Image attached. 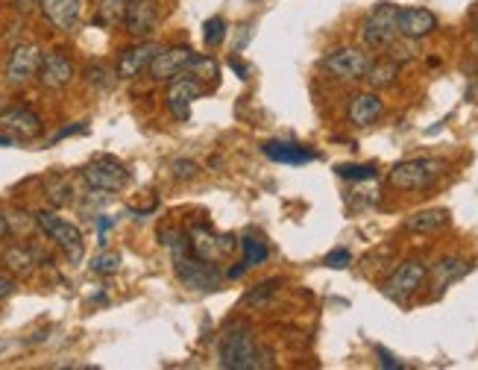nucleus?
I'll return each instance as SVG.
<instances>
[{"instance_id": "nucleus-35", "label": "nucleus", "mask_w": 478, "mask_h": 370, "mask_svg": "<svg viewBox=\"0 0 478 370\" xmlns=\"http://www.w3.org/2000/svg\"><path fill=\"white\" fill-rule=\"evenodd\" d=\"M276 288H279V282H261V285H256V291H252L250 294V297H247V303L250 305H261L264 300H268L270 297V294H276Z\"/></svg>"}, {"instance_id": "nucleus-18", "label": "nucleus", "mask_w": 478, "mask_h": 370, "mask_svg": "<svg viewBox=\"0 0 478 370\" xmlns=\"http://www.w3.org/2000/svg\"><path fill=\"white\" fill-rule=\"evenodd\" d=\"M158 50H162V47H158L156 41H147V39L141 41V45L126 47V50L121 53V59H118V77H121V80H135L138 73H141L147 65H150Z\"/></svg>"}, {"instance_id": "nucleus-22", "label": "nucleus", "mask_w": 478, "mask_h": 370, "mask_svg": "<svg viewBox=\"0 0 478 370\" xmlns=\"http://www.w3.org/2000/svg\"><path fill=\"white\" fill-rule=\"evenodd\" d=\"M470 271V264H466L464 259H443V262H438L434 264V271H431V280H434V291H443L446 285H452L455 280H461L464 273Z\"/></svg>"}, {"instance_id": "nucleus-6", "label": "nucleus", "mask_w": 478, "mask_h": 370, "mask_svg": "<svg viewBox=\"0 0 478 370\" xmlns=\"http://www.w3.org/2000/svg\"><path fill=\"white\" fill-rule=\"evenodd\" d=\"M397 15H399L397 4H376L370 9V15L364 18V24H361V41H364L370 50L390 47L399 36Z\"/></svg>"}, {"instance_id": "nucleus-20", "label": "nucleus", "mask_w": 478, "mask_h": 370, "mask_svg": "<svg viewBox=\"0 0 478 370\" xmlns=\"http://www.w3.org/2000/svg\"><path fill=\"white\" fill-rule=\"evenodd\" d=\"M261 153L270 159V162H282V165H305L314 162V153L305 151L303 144L294 142H268L261 147Z\"/></svg>"}, {"instance_id": "nucleus-26", "label": "nucleus", "mask_w": 478, "mask_h": 370, "mask_svg": "<svg viewBox=\"0 0 478 370\" xmlns=\"http://www.w3.org/2000/svg\"><path fill=\"white\" fill-rule=\"evenodd\" d=\"M241 250H243V262L250 264V268H259L261 262H268V256H270V250H268V245L259 238V236H247L241 241Z\"/></svg>"}, {"instance_id": "nucleus-4", "label": "nucleus", "mask_w": 478, "mask_h": 370, "mask_svg": "<svg viewBox=\"0 0 478 370\" xmlns=\"http://www.w3.org/2000/svg\"><path fill=\"white\" fill-rule=\"evenodd\" d=\"M36 224L53 241V245L65 253L68 262H73V264L82 262V253H86V241H82V229L77 224H71V220L59 218L56 211H38Z\"/></svg>"}, {"instance_id": "nucleus-9", "label": "nucleus", "mask_w": 478, "mask_h": 370, "mask_svg": "<svg viewBox=\"0 0 478 370\" xmlns=\"http://www.w3.org/2000/svg\"><path fill=\"white\" fill-rule=\"evenodd\" d=\"M45 53L38 50V45H18L13 47L4 68V80L9 89H24L27 82H33L38 77V65Z\"/></svg>"}, {"instance_id": "nucleus-32", "label": "nucleus", "mask_w": 478, "mask_h": 370, "mask_svg": "<svg viewBox=\"0 0 478 370\" xmlns=\"http://www.w3.org/2000/svg\"><path fill=\"white\" fill-rule=\"evenodd\" d=\"M56 188L53 185H47V197H50V203L53 206H68L71 200H73V192H71V185H68V179H62V176H56Z\"/></svg>"}, {"instance_id": "nucleus-29", "label": "nucleus", "mask_w": 478, "mask_h": 370, "mask_svg": "<svg viewBox=\"0 0 478 370\" xmlns=\"http://www.w3.org/2000/svg\"><path fill=\"white\" fill-rule=\"evenodd\" d=\"M188 71H197L200 73V82H203V80H211V82H218V65H215V59H211V56H197V53H194V59H191V65H188Z\"/></svg>"}, {"instance_id": "nucleus-15", "label": "nucleus", "mask_w": 478, "mask_h": 370, "mask_svg": "<svg viewBox=\"0 0 478 370\" xmlns=\"http://www.w3.org/2000/svg\"><path fill=\"white\" fill-rule=\"evenodd\" d=\"M397 30H399V36H402V39H408V41L426 39V36L434 33V30H438V15H434L431 9H423V6L399 9V15H397Z\"/></svg>"}, {"instance_id": "nucleus-36", "label": "nucleus", "mask_w": 478, "mask_h": 370, "mask_svg": "<svg viewBox=\"0 0 478 370\" xmlns=\"http://www.w3.org/2000/svg\"><path fill=\"white\" fill-rule=\"evenodd\" d=\"M13 291H15V280L6 277V273H0V300H6Z\"/></svg>"}, {"instance_id": "nucleus-10", "label": "nucleus", "mask_w": 478, "mask_h": 370, "mask_svg": "<svg viewBox=\"0 0 478 370\" xmlns=\"http://www.w3.org/2000/svg\"><path fill=\"white\" fill-rule=\"evenodd\" d=\"M370 65H373V59L367 56L361 47H341V50H332L329 56L323 59V68L332 73L337 80H346V82H358L367 77Z\"/></svg>"}, {"instance_id": "nucleus-8", "label": "nucleus", "mask_w": 478, "mask_h": 370, "mask_svg": "<svg viewBox=\"0 0 478 370\" xmlns=\"http://www.w3.org/2000/svg\"><path fill=\"white\" fill-rule=\"evenodd\" d=\"M188 245L194 250V256L220 264L229 253H235L238 241L232 236H220V232H215L209 224H194L188 229Z\"/></svg>"}, {"instance_id": "nucleus-13", "label": "nucleus", "mask_w": 478, "mask_h": 370, "mask_svg": "<svg viewBox=\"0 0 478 370\" xmlns=\"http://www.w3.org/2000/svg\"><path fill=\"white\" fill-rule=\"evenodd\" d=\"M73 80V62L68 59V53L62 50H50L41 56L38 65V82L47 91H62L65 86H71Z\"/></svg>"}, {"instance_id": "nucleus-14", "label": "nucleus", "mask_w": 478, "mask_h": 370, "mask_svg": "<svg viewBox=\"0 0 478 370\" xmlns=\"http://www.w3.org/2000/svg\"><path fill=\"white\" fill-rule=\"evenodd\" d=\"M0 126L15 142H33L41 135V118L33 109H27V106H13V109L0 112Z\"/></svg>"}, {"instance_id": "nucleus-7", "label": "nucleus", "mask_w": 478, "mask_h": 370, "mask_svg": "<svg viewBox=\"0 0 478 370\" xmlns=\"http://www.w3.org/2000/svg\"><path fill=\"white\" fill-rule=\"evenodd\" d=\"M426 277H429L426 264H423L420 259H408L390 273L381 291H385V297H390L393 303H408L414 294L420 291V285L426 282Z\"/></svg>"}, {"instance_id": "nucleus-1", "label": "nucleus", "mask_w": 478, "mask_h": 370, "mask_svg": "<svg viewBox=\"0 0 478 370\" xmlns=\"http://www.w3.org/2000/svg\"><path fill=\"white\" fill-rule=\"evenodd\" d=\"M162 245L174 253V271H176L179 282H183L188 291H218L220 288L223 271L215 262H206V259L194 256L185 232L162 229Z\"/></svg>"}, {"instance_id": "nucleus-19", "label": "nucleus", "mask_w": 478, "mask_h": 370, "mask_svg": "<svg viewBox=\"0 0 478 370\" xmlns=\"http://www.w3.org/2000/svg\"><path fill=\"white\" fill-rule=\"evenodd\" d=\"M381 115H385V103H381L376 91L358 94V98H353V103H349V124L353 126H370V124H376Z\"/></svg>"}, {"instance_id": "nucleus-34", "label": "nucleus", "mask_w": 478, "mask_h": 370, "mask_svg": "<svg viewBox=\"0 0 478 370\" xmlns=\"http://www.w3.org/2000/svg\"><path fill=\"white\" fill-rule=\"evenodd\" d=\"M349 262H353V253H349V250H344V247L332 250V253H329V256L323 259V264H326V268H335V271L349 268Z\"/></svg>"}, {"instance_id": "nucleus-17", "label": "nucleus", "mask_w": 478, "mask_h": 370, "mask_svg": "<svg viewBox=\"0 0 478 370\" xmlns=\"http://www.w3.org/2000/svg\"><path fill=\"white\" fill-rule=\"evenodd\" d=\"M41 15L62 33H71L82 18V0H38Z\"/></svg>"}, {"instance_id": "nucleus-25", "label": "nucleus", "mask_w": 478, "mask_h": 370, "mask_svg": "<svg viewBox=\"0 0 478 370\" xmlns=\"http://www.w3.org/2000/svg\"><path fill=\"white\" fill-rule=\"evenodd\" d=\"M397 77H399V65H397V62L385 59V62H373L364 80L373 89H388V86H393V82H397Z\"/></svg>"}, {"instance_id": "nucleus-37", "label": "nucleus", "mask_w": 478, "mask_h": 370, "mask_svg": "<svg viewBox=\"0 0 478 370\" xmlns=\"http://www.w3.org/2000/svg\"><path fill=\"white\" fill-rule=\"evenodd\" d=\"M73 133H86V124H73V126H68V130H59L56 135H53V142H50V144H56V142H62V139H68V135H73Z\"/></svg>"}, {"instance_id": "nucleus-44", "label": "nucleus", "mask_w": 478, "mask_h": 370, "mask_svg": "<svg viewBox=\"0 0 478 370\" xmlns=\"http://www.w3.org/2000/svg\"><path fill=\"white\" fill-rule=\"evenodd\" d=\"M0 112H4V98H0Z\"/></svg>"}, {"instance_id": "nucleus-28", "label": "nucleus", "mask_w": 478, "mask_h": 370, "mask_svg": "<svg viewBox=\"0 0 478 370\" xmlns=\"http://www.w3.org/2000/svg\"><path fill=\"white\" fill-rule=\"evenodd\" d=\"M337 176H344V179H376L379 176V168L376 165H353V162H344V165H337L335 168Z\"/></svg>"}, {"instance_id": "nucleus-24", "label": "nucleus", "mask_w": 478, "mask_h": 370, "mask_svg": "<svg viewBox=\"0 0 478 370\" xmlns=\"http://www.w3.org/2000/svg\"><path fill=\"white\" fill-rule=\"evenodd\" d=\"M132 4H135V0H103L100 9H98V18H94V21H98L100 27H109V30L121 27L126 9H130Z\"/></svg>"}, {"instance_id": "nucleus-41", "label": "nucleus", "mask_w": 478, "mask_h": 370, "mask_svg": "<svg viewBox=\"0 0 478 370\" xmlns=\"http://www.w3.org/2000/svg\"><path fill=\"white\" fill-rule=\"evenodd\" d=\"M15 139H13V135H0V147H9V144H13Z\"/></svg>"}, {"instance_id": "nucleus-12", "label": "nucleus", "mask_w": 478, "mask_h": 370, "mask_svg": "<svg viewBox=\"0 0 478 370\" xmlns=\"http://www.w3.org/2000/svg\"><path fill=\"white\" fill-rule=\"evenodd\" d=\"M191 59H194V50L191 47H162L153 56L150 65H147V71H150L153 82H171L174 77L188 71Z\"/></svg>"}, {"instance_id": "nucleus-16", "label": "nucleus", "mask_w": 478, "mask_h": 370, "mask_svg": "<svg viewBox=\"0 0 478 370\" xmlns=\"http://www.w3.org/2000/svg\"><path fill=\"white\" fill-rule=\"evenodd\" d=\"M158 24V4L156 0H135L124 15V30L135 39H150Z\"/></svg>"}, {"instance_id": "nucleus-38", "label": "nucleus", "mask_w": 478, "mask_h": 370, "mask_svg": "<svg viewBox=\"0 0 478 370\" xmlns=\"http://www.w3.org/2000/svg\"><path fill=\"white\" fill-rule=\"evenodd\" d=\"M109 229H112V218H100V224H98V238H100V247H106V238H109Z\"/></svg>"}, {"instance_id": "nucleus-2", "label": "nucleus", "mask_w": 478, "mask_h": 370, "mask_svg": "<svg viewBox=\"0 0 478 370\" xmlns=\"http://www.w3.org/2000/svg\"><path fill=\"white\" fill-rule=\"evenodd\" d=\"M270 365H273V356L264 350V347H259L250 326L238 323L223 335L220 367H226V370H259V367H270Z\"/></svg>"}, {"instance_id": "nucleus-21", "label": "nucleus", "mask_w": 478, "mask_h": 370, "mask_svg": "<svg viewBox=\"0 0 478 370\" xmlns=\"http://www.w3.org/2000/svg\"><path fill=\"white\" fill-rule=\"evenodd\" d=\"M4 264L15 277H30V273L36 271V256H33V250L24 245H9L4 250Z\"/></svg>"}, {"instance_id": "nucleus-30", "label": "nucleus", "mask_w": 478, "mask_h": 370, "mask_svg": "<svg viewBox=\"0 0 478 370\" xmlns=\"http://www.w3.org/2000/svg\"><path fill=\"white\" fill-rule=\"evenodd\" d=\"M118 268H121L118 253H100V256L91 262V271L98 273V277H112V273H118Z\"/></svg>"}, {"instance_id": "nucleus-31", "label": "nucleus", "mask_w": 478, "mask_h": 370, "mask_svg": "<svg viewBox=\"0 0 478 370\" xmlns=\"http://www.w3.org/2000/svg\"><path fill=\"white\" fill-rule=\"evenodd\" d=\"M203 39L209 47H218L223 39H226V21L223 18H209L203 24Z\"/></svg>"}, {"instance_id": "nucleus-27", "label": "nucleus", "mask_w": 478, "mask_h": 370, "mask_svg": "<svg viewBox=\"0 0 478 370\" xmlns=\"http://www.w3.org/2000/svg\"><path fill=\"white\" fill-rule=\"evenodd\" d=\"M82 77H86L89 86L100 89V91H109L112 89V73H109V68L103 65V62H91V65L82 71Z\"/></svg>"}, {"instance_id": "nucleus-33", "label": "nucleus", "mask_w": 478, "mask_h": 370, "mask_svg": "<svg viewBox=\"0 0 478 370\" xmlns=\"http://www.w3.org/2000/svg\"><path fill=\"white\" fill-rule=\"evenodd\" d=\"M171 171L176 179H194L200 174V165L191 162V159H176V162L171 165Z\"/></svg>"}, {"instance_id": "nucleus-3", "label": "nucleus", "mask_w": 478, "mask_h": 370, "mask_svg": "<svg viewBox=\"0 0 478 370\" xmlns=\"http://www.w3.org/2000/svg\"><path fill=\"white\" fill-rule=\"evenodd\" d=\"M443 171L446 165L440 159H408V162L393 165L388 179L393 188H402V192H423V188H431L438 183Z\"/></svg>"}, {"instance_id": "nucleus-40", "label": "nucleus", "mask_w": 478, "mask_h": 370, "mask_svg": "<svg viewBox=\"0 0 478 370\" xmlns=\"http://www.w3.org/2000/svg\"><path fill=\"white\" fill-rule=\"evenodd\" d=\"M9 236V218L0 211V238H6Z\"/></svg>"}, {"instance_id": "nucleus-11", "label": "nucleus", "mask_w": 478, "mask_h": 370, "mask_svg": "<svg viewBox=\"0 0 478 370\" xmlns=\"http://www.w3.org/2000/svg\"><path fill=\"white\" fill-rule=\"evenodd\" d=\"M200 94H203V82L197 77H191V73H179L171 82H167V112L174 115L176 121H188L191 118V103H194Z\"/></svg>"}, {"instance_id": "nucleus-45", "label": "nucleus", "mask_w": 478, "mask_h": 370, "mask_svg": "<svg viewBox=\"0 0 478 370\" xmlns=\"http://www.w3.org/2000/svg\"><path fill=\"white\" fill-rule=\"evenodd\" d=\"M0 344H4V341H0Z\"/></svg>"}, {"instance_id": "nucleus-5", "label": "nucleus", "mask_w": 478, "mask_h": 370, "mask_svg": "<svg viewBox=\"0 0 478 370\" xmlns=\"http://www.w3.org/2000/svg\"><path fill=\"white\" fill-rule=\"evenodd\" d=\"M82 179H86V185L91 192L118 194L130 185V171H126V165L118 162L115 156H94L91 162L82 168Z\"/></svg>"}, {"instance_id": "nucleus-23", "label": "nucleus", "mask_w": 478, "mask_h": 370, "mask_svg": "<svg viewBox=\"0 0 478 370\" xmlns=\"http://www.w3.org/2000/svg\"><path fill=\"white\" fill-rule=\"evenodd\" d=\"M446 224H449V211L446 209H426V211L411 215L405 220V229H411V232H438Z\"/></svg>"}, {"instance_id": "nucleus-43", "label": "nucleus", "mask_w": 478, "mask_h": 370, "mask_svg": "<svg viewBox=\"0 0 478 370\" xmlns=\"http://www.w3.org/2000/svg\"><path fill=\"white\" fill-rule=\"evenodd\" d=\"M475 53H478V33H475Z\"/></svg>"}, {"instance_id": "nucleus-39", "label": "nucleus", "mask_w": 478, "mask_h": 370, "mask_svg": "<svg viewBox=\"0 0 478 370\" xmlns=\"http://www.w3.org/2000/svg\"><path fill=\"white\" fill-rule=\"evenodd\" d=\"M379 356H381V365H385V367H405L402 362H397V358H393L388 350H381V347H379Z\"/></svg>"}, {"instance_id": "nucleus-42", "label": "nucleus", "mask_w": 478, "mask_h": 370, "mask_svg": "<svg viewBox=\"0 0 478 370\" xmlns=\"http://www.w3.org/2000/svg\"><path fill=\"white\" fill-rule=\"evenodd\" d=\"M21 6L30 9V6H38V0H21Z\"/></svg>"}]
</instances>
